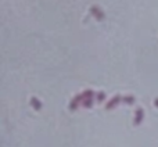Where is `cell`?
<instances>
[{"instance_id":"6da1fadb","label":"cell","mask_w":158,"mask_h":147,"mask_svg":"<svg viewBox=\"0 0 158 147\" xmlns=\"http://www.w3.org/2000/svg\"><path fill=\"white\" fill-rule=\"evenodd\" d=\"M90 11L93 13V14H96V18H97V20H103V18H104L103 13L101 11H97V7H92V10H90Z\"/></svg>"},{"instance_id":"7a4b0ae2","label":"cell","mask_w":158,"mask_h":147,"mask_svg":"<svg viewBox=\"0 0 158 147\" xmlns=\"http://www.w3.org/2000/svg\"><path fill=\"white\" fill-rule=\"evenodd\" d=\"M140 118H142V110H137V119H136V123H139Z\"/></svg>"}]
</instances>
